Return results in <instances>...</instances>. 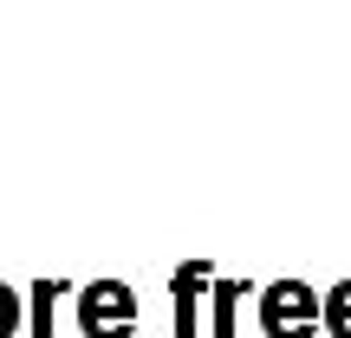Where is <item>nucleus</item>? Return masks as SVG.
<instances>
[{
	"mask_svg": "<svg viewBox=\"0 0 351 338\" xmlns=\"http://www.w3.org/2000/svg\"><path fill=\"white\" fill-rule=\"evenodd\" d=\"M7 332H13V293L0 287V338H7Z\"/></svg>",
	"mask_w": 351,
	"mask_h": 338,
	"instance_id": "f257e3e1",
	"label": "nucleus"
}]
</instances>
